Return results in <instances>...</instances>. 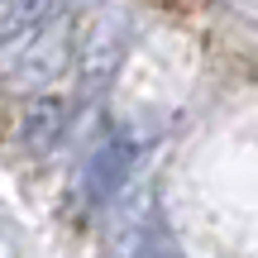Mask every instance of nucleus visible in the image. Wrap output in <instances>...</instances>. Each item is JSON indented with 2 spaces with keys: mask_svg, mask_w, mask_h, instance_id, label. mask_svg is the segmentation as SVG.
Returning <instances> with one entry per match:
<instances>
[{
  "mask_svg": "<svg viewBox=\"0 0 258 258\" xmlns=\"http://www.w3.org/2000/svg\"><path fill=\"white\" fill-rule=\"evenodd\" d=\"M67 48H72V29L62 24H38L34 38L5 62V86L10 91H43L62 77L67 67Z\"/></svg>",
  "mask_w": 258,
  "mask_h": 258,
  "instance_id": "f257e3e1",
  "label": "nucleus"
},
{
  "mask_svg": "<svg viewBox=\"0 0 258 258\" xmlns=\"http://www.w3.org/2000/svg\"><path fill=\"white\" fill-rule=\"evenodd\" d=\"M124 53H129V19L124 15L96 19L86 43H82V57H77V62H82V91L86 96L105 91V86L115 82V72H120Z\"/></svg>",
  "mask_w": 258,
  "mask_h": 258,
  "instance_id": "f03ea898",
  "label": "nucleus"
},
{
  "mask_svg": "<svg viewBox=\"0 0 258 258\" xmlns=\"http://www.w3.org/2000/svg\"><path fill=\"white\" fill-rule=\"evenodd\" d=\"M67 124H72V105H67L62 96H34V101L24 105V120H19V144H24V153L43 158L48 148L62 144Z\"/></svg>",
  "mask_w": 258,
  "mask_h": 258,
  "instance_id": "7ed1b4c3",
  "label": "nucleus"
},
{
  "mask_svg": "<svg viewBox=\"0 0 258 258\" xmlns=\"http://www.w3.org/2000/svg\"><path fill=\"white\" fill-rule=\"evenodd\" d=\"M129 172H134V144H129L124 134H110V139H101V148L91 153L82 186H86V196H91L96 206H105V201L124 186Z\"/></svg>",
  "mask_w": 258,
  "mask_h": 258,
  "instance_id": "20e7f679",
  "label": "nucleus"
},
{
  "mask_svg": "<svg viewBox=\"0 0 258 258\" xmlns=\"http://www.w3.org/2000/svg\"><path fill=\"white\" fill-rule=\"evenodd\" d=\"M48 10H53V0H0V43L38 29L48 19Z\"/></svg>",
  "mask_w": 258,
  "mask_h": 258,
  "instance_id": "39448f33",
  "label": "nucleus"
},
{
  "mask_svg": "<svg viewBox=\"0 0 258 258\" xmlns=\"http://www.w3.org/2000/svg\"><path fill=\"white\" fill-rule=\"evenodd\" d=\"M158 258H167V253H158Z\"/></svg>",
  "mask_w": 258,
  "mask_h": 258,
  "instance_id": "423d86ee",
  "label": "nucleus"
}]
</instances>
